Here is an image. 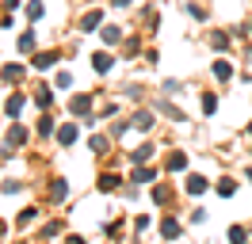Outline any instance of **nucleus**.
Listing matches in <instances>:
<instances>
[{
	"instance_id": "473e14b6",
	"label": "nucleus",
	"mask_w": 252,
	"mask_h": 244,
	"mask_svg": "<svg viewBox=\"0 0 252 244\" xmlns=\"http://www.w3.org/2000/svg\"><path fill=\"white\" fill-rule=\"evenodd\" d=\"M0 187H4V195H19V191H23V183H19V180H4Z\"/></svg>"
},
{
	"instance_id": "bb28decb",
	"label": "nucleus",
	"mask_w": 252,
	"mask_h": 244,
	"mask_svg": "<svg viewBox=\"0 0 252 244\" xmlns=\"http://www.w3.org/2000/svg\"><path fill=\"white\" fill-rule=\"evenodd\" d=\"M54 88H65V92H69V88H73V73H65V69H62V73L54 76Z\"/></svg>"
},
{
	"instance_id": "c756f323",
	"label": "nucleus",
	"mask_w": 252,
	"mask_h": 244,
	"mask_svg": "<svg viewBox=\"0 0 252 244\" xmlns=\"http://www.w3.org/2000/svg\"><path fill=\"white\" fill-rule=\"evenodd\" d=\"M50 99H54V95H50V88H46V84H38V92H34V103H38V107H50Z\"/></svg>"
},
{
	"instance_id": "7c9ffc66",
	"label": "nucleus",
	"mask_w": 252,
	"mask_h": 244,
	"mask_svg": "<svg viewBox=\"0 0 252 244\" xmlns=\"http://www.w3.org/2000/svg\"><path fill=\"white\" fill-rule=\"evenodd\" d=\"M130 126H134V119H119L115 126H111V137H123L126 130H130Z\"/></svg>"
},
{
	"instance_id": "1a4fd4ad",
	"label": "nucleus",
	"mask_w": 252,
	"mask_h": 244,
	"mask_svg": "<svg viewBox=\"0 0 252 244\" xmlns=\"http://www.w3.org/2000/svg\"><path fill=\"white\" fill-rule=\"evenodd\" d=\"M164 168H168V172H184V168H188V156H184V149L168 152V160H164Z\"/></svg>"
},
{
	"instance_id": "a878e982",
	"label": "nucleus",
	"mask_w": 252,
	"mask_h": 244,
	"mask_svg": "<svg viewBox=\"0 0 252 244\" xmlns=\"http://www.w3.org/2000/svg\"><path fill=\"white\" fill-rule=\"evenodd\" d=\"M214 111H218V95L206 92V95H203V115H214Z\"/></svg>"
},
{
	"instance_id": "412c9836",
	"label": "nucleus",
	"mask_w": 252,
	"mask_h": 244,
	"mask_svg": "<svg viewBox=\"0 0 252 244\" xmlns=\"http://www.w3.org/2000/svg\"><path fill=\"white\" fill-rule=\"evenodd\" d=\"M168 198H172V191H168L164 183H157V187H153V202H157V206H168Z\"/></svg>"
},
{
	"instance_id": "ddd939ff",
	"label": "nucleus",
	"mask_w": 252,
	"mask_h": 244,
	"mask_svg": "<svg viewBox=\"0 0 252 244\" xmlns=\"http://www.w3.org/2000/svg\"><path fill=\"white\" fill-rule=\"evenodd\" d=\"M160 237H164V241H176V237H180V221H176V217H164V221H160Z\"/></svg>"
},
{
	"instance_id": "f8f14e48",
	"label": "nucleus",
	"mask_w": 252,
	"mask_h": 244,
	"mask_svg": "<svg viewBox=\"0 0 252 244\" xmlns=\"http://www.w3.org/2000/svg\"><path fill=\"white\" fill-rule=\"evenodd\" d=\"M77 126H73V122H65V126H58V141H62V145H73V141H77Z\"/></svg>"
},
{
	"instance_id": "0eeeda50",
	"label": "nucleus",
	"mask_w": 252,
	"mask_h": 244,
	"mask_svg": "<svg viewBox=\"0 0 252 244\" xmlns=\"http://www.w3.org/2000/svg\"><path fill=\"white\" fill-rule=\"evenodd\" d=\"M99 34H103V42H107V46L123 42V30H119V23H103V27H99Z\"/></svg>"
},
{
	"instance_id": "ea45409f",
	"label": "nucleus",
	"mask_w": 252,
	"mask_h": 244,
	"mask_svg": "<svg viewBox=\"0 0 252 244\" xmlns=\"http://www.w3.org/2000/svg\"><path fill=\"white\" fill-rule=\"evenodd\" d=\"M245 180H249V183H252V168H249V176H245Z\"/></svg>"
},
{
	"instance_id": "6ab92c4d",
	"label": "nucleus",
	"mask_w": 252,
	"mask_h": 244,
	"mask_svg": "<svg viewBox=\"0 0 252 244\" xmlns=\"http://www.w3.org/2000/svg\"><path fill=\"white\" fill-rule=\"evenodd\" d=\"M134 126H138V130H153V111H134Z\"/></svg>"
},
{
	"instance_id": "f3484780",
	"label": "nucleus",
	"mask_w": 252,
	"mask_h": 244,
	"mask_svg": "<svg viewBox=\"0 0 252 244\" xmlns=\"http://www.w3.org/2000/svg\"><path fill=\"white\" fill-rule=\"evenodd\" d=\"M88 149H92L95 156H103V152L111 149V141H107V137H103V134H92V137H88Z\"/></svg>"
},
{
	"instance_id": "2f4dec72",
	"label": "nucleus",
	"mask_w": 252,
	"mask_h": 244,
	"mask_svg": "<svg viewBox=\"0 0 252 244\" xmlns=\"http://www.w3.org/2000/svg\"><path fill=\"white\" fill-rule=\"evenodd\" d=\"M126 99H134V103H142V99H145V88H142V84H130V88H126Z\"/></svg>"
},
{
	"instance_id": "9d476101",
	"label": "nucleus",
	"mask_w": 252,
	"mask_h": 244,
	"mask_svg": "<svg viewBox=\"0 0 252 244\" xmlns=\"http://www.w3.org/2000/svg\"><path fill=\"white\" fill-rule=\"evenodd\" d=\"M130 160H134V164H149V160H153V145H149V141L138 145V149L130 152Z\"/></svg>"
},
{
	"instance_id": "a19ab883",
	"label": "nucleus",
	"mask_w": 252,
	"mask_h": 244,
	"mask_svg": "<svg viewBox=\"0 0 252 244\" xmlns=\"http://www.w3.org/2000/svg\"><path fill=\"white\" fill-rule=\"evenodd\" d=\"M249 134H252V122H249Z\"/></svg>"
},
{
	"instance_id": "4c0bfd02",
	"label": "nucleus",
	"mask_w": 252,
	"mask_h": 244,
	"mask_svg": "<svg viewBox=\"0 0 252 244\" xmlns=\"http://www.w3.org/2000/svg\"><path fill=\"white\" fill-rule=\"evenodd\" d=\"M134 0H111V8H130Z\"/></svg>"
},
{
	"instance_id": "4468645a",
	"label": "nucleus",
	"mask_w": 252,
	"mask_h": 244,
	"mask_svg": "<svg viewBox=\"0 0 252 244\" xmlns=\"http://www.w3.org/2000/svg\"><path fill=\"white\" fill-rule=\"evenodd\" d=\"M34 46H38V34H34V27H31V30H23V34H19V54H31Z\"/></svg>"
},
{
	"instance_id": "72a5a7b5",
	"label": "nucleus",
	"mask_w": 252,
	"mask_h": 244,
	"mask_svg": "<svg viewBox=\"0 0 252 244\" xmlns=\"http://www.w3.org/2000/svg\"><path fill=\"white\" fill-rule=\"evenodd\" d=\"M38 134L46 137V134H58V126H54V119H42L38 122Z\"/></svg>"
},
{
	"instance_id": "20e7f679",
	"label": "nucleus",
	"mask_w": 252,
	"mask_h": 244,
	"mask_svg": "<svg viewBox=\"0 0 252 244\" xmlns=\"http://www.w3.org/2000/svg\"><path fill=\"white\" fill-rule=\"evenodd\" d=\"M69 111H73L77 119H88V115H92V95H73V99H69Z\"/></svg>"
},
{
	"instance_id": "cd10ccee",
	"label": "nucleus",
	"mask_w": 252,
	"mask_h": 244,
	"mask_svg": "<svg viewBox=\"0 0 252 244\" xmlns=\"http://www.w3.org/2000/svg\"><path fill=\"white\" fill-rule=\"evenodd\" d=\"M180 92H184L180 80H164V84H160V95H180Z\"/></svg>"
},
{
	"instance_id": "e433bc0d",
	"label": "nucleus",
	"mask_w": 252,
	"mask_h": 244,
	"mask_svg": "<svg viewBox=\"0 0 252 244\" xmlns=\"http://www.w3.org/2000/svg\"><path fill=\"white\" fill-rule=\"evenodd\" d=\"M58 233H62V225H58V221H50V225L42 229V237H58Z\"/></svg>"
},
{
	"instance_id": "4be33fe9",
	"label": "nucleus",
	"mask_w": 252,
	"mask_h": 244,
	"mask_svg": "<svg viewBox=\"0 0 252 244\" xmlns=\"http://www.w3.org/2000/svg\"><path fill=\"white\" fill-rule=\"evenodd\" d=\"M42 12H46V4H42V0H31V4H27V19H42Z\"/></svg>"
},
{
	"instance_id": "f704fd0d",
	"label": "nucleus",
	"mask_w": 252,
	"mask_h": 244,
	"mask_svg": "<svg viewBox=\"0 0 252 244\" xmlns=\"http://www.w3.org/2000/svg\"><path fill=\"white\" fill-rule=\"evenodd\" d=\"M184 12H188L191 19H206V12H203V8H199V4H184Z\"/></svg>"
},
{
	"instance_id": "9b49d317",
	"label": "nucleus",
	"mask_w": 252,
	"mask_h": 244,
	"mask_svg": "<svg viewBox=\"0 0 252 244\" xmlns=\"http://www.w3.org/2000/svg\"><path fill=\"white\" fill-rule=\"evenodd\" d=\"M0 80H8V84H19V80H23V65H4V69H0Z\"/></svg>"
},
{
	"instance_id": "c85d7f7f",
	"label": "nucleus",
	"mask_w": 252,
	"mask_h": 244,
	"mask_svg": "<svg viewBox=\"0 0 252 244\" xmlns=\"http://www.w3.org/2000/svg\"><path fill=\"white\" fill-rule=\"evenodd\" d=\"M31 221H38V210H34V206H27V210L19 214V229H27Z\"/></svg>"
},
{
	"instance_id": "b1692460",
	"label": "nucleus",
	"mask_w": 252,
	"mask_h": 244,
	"mask_svg": "<svg viewBox=\"0 0 252 244\" xmlns=\"http://www.w3.org/2000/svg\"><path fill=\"white\" fill-rule=\"evenodd\" d=\"M23 103H27L23 95H12V99H8V119H19V111H23Z\"/></svg>"
},
{
	"instance_id": "f03ea898",
	"label": "nucleus",
	"mask_w": 252,
	"mask_h": 244,
	"mask_svg": "<svg viewBox=\"0 0 252 244\" xmlns=\"http://www.w3.org/2000/svg\"><path fill=\"white\" fill-rule=\"evenodd\" d=\"M27 141V130L23 126H8V137H4V149H0V156H12V152L19 149Z\"/></svg>"
},
{
	"instance_id": "a211bd4d",
	"label": "nucleus",
	"mask_w": 252,
	"mask_h": 244,
	"mask_svg": "<svg viewBox=\"0 0 252 244\" xmlns=\"http://www.w3.org/2000/svg\"><path fill=\"white\" fill-rule=\"evenodd\" d=\"M50 198H54V202L69 198V183H65V180H50Z\"/></svg>"
},
{
	"instance_id": "7ed1b4c3",
	"label": "nucleus",
	"mask_w": 252,
	"mask_h": 244,
	"mask_svg": "<svg viewBox=\"0 0 252 244\" xmlns=\"http://www.w3.org/2000/svg\"><path fill=\"white\" fill-rule=\"evenodd\" d=\"M99 27H103V12H99V8L80 15V30H84V34H92V30H99Z\"/></svg>"
},
{
	"instance_id": "58836bf2",
	"label": "nucleus",
	"mask_w": 252,
	"mask_h": 244,
	"mask_svg": "<svg viewBox=\"0 0 252 244\" xmlns=\"http://www.w3.org/2000/svg\"><path fill=\"white\" fill-rule=\"evenodd\" d=\"M245 61H249V65H252V46H249V50H245Z\"/></svg>"
},
{
	"instance_id": "2eb2a0df",
	"label": "nucleus",
	"mask_w": 252,
	"mask_h": 244,
	"mask_svg": "<svg viewBox=\"0 0 252 244\" xmlns=\"http://www.w3.org/2000/svg\"><path fill=\"white\" fill-rule=\"evenodd\" d=\"M119 187H123V180H119V176H115V172H103V176H99V191H119Z\"/></svg>"
},
{
	"instance_id": "5701e85b",
	"label": "nucleus",
	"mask_w": 252,
	"mask_h": 244,
	"mask_svg": "<svg viewBox=\"0 0 252 244\" xmlns=\"http://www.w3.org/2000/svg\"><path fill=\"white\" fill-rule=\"evenodd\" d=\"M210 46H214V50H225V46H229V34H225V30H210Z\"/></svg>"
},
{
	"instance_id": "39448f33",
	"label": "nucleus",
	"mask_w": 252,
	"mask_h": 244,
	"mask_svg": "<svg viewBox=\"0 0 252 244\" xmlns=\"http://www.w3.org/2000/svg\"><path fill=\"white\" fill-rule=\"evenodd\" d=\"M130 180L138 183V187H145V183L157 180V168H149V164H134V176H130Z\"/></svg>"
},
{
	"instance_id": "393cba45",
	"label": "nucleus",
	"mask_w": 252,
	"mask_h": 244,
	"mask_svg": "<svg viewBox=\"0 0 252 244\" xmlns=\"http://www.w3.org/2000/svg\"><path fill=\"white\" fill-rule=\"evenodd\" d=\"M218 195H221V198H233V195H237V183H233V180H218Z\"/></svg>"
},
{
	"instance_id": "37998d69",
	"label": "nucleus",
	"mask_w": 252,
	"mask_h": 244,
	"mask_svg": "<svg viewBox=\"0 0 252 244\" xmlns=\"http://www.w3.org/2000/svg\"><path fill=\"white\" fill-rule=\"evenodd\" d=\"M249 152H252V149H249Z\"/></svg>"
},
{
	"instance_id": "423d86ee",
	"label": "nucleus",
	"mask_w": 252,
	"mask_h": 244,
	"mask_svg": "<svg viewBox=\"0 0 252 244\" xmlns=\"http://www.w3.org/2000/svg\"><path fill=\"white\" fill-rule=\"evenodd\" d=\"M111 65H115V58H111L107 50H99V54H92V69H95V73H111Z\"/></svg>"
},
{
	"instance_id": "6e6552de",
	"label": "nucleus",
	"mask_w": 252,
	"mask_h": 244,
	"mask_svg": "<svg viewBox=\"0 0 252 244\" xmlns=\"http://www.w3.org/2000/svg\"><path fill=\"white\" fill-rule=\"evenodd\" d=\"M210 73H214V80H229V76H233V65H229L225 58H218L214 65H210Z\"/></svg>"
},
{
	"instance_id": "79ce46f5",
	"label": "nucleus",
	"mask_w": 252,
	"mask_h": 244,
	"mask_svg": "<svg viewBox=\"0 0 252 244\" xmlns=\"http://www.w3.org/2000/svg\"><path fill=\"white\" fill-rule=\"evenodd\" d=\"M249 30H252V23H249Z\"/></svg>"
},
{
	"instance_id": "c9c22d12",
	"label": "nucleus",
	"mask_w": 252,
	"mask_h": 244,
	"mask_svg": "<svg viewBox=\"0 0 252 244\" xmlns=\"http://www.w3.org/2000/svg\"><path fill=\"white\" fill-rule=\"evenodd\" d=\"M229 241H233V244L245 241V225H233V229H229Z\"/></svg>"
},
{
	"instance_id": "f257e3e1",
	"label": "nucleus",
	"mask_w": 252,
	"mask_h": 244,
	"mask_svg": "<svg viewBox=\"0 0 252 244\" xmlns=\"http://www.w3.org/2000/svg\"><path fill=\"white\" fill-rule=\"evenodd\" d=\"M153 111H157V115H164V119H172V122H188V115L172 103V95H160L157 103H153Z\"/></svg>"
},
{
	"instance_id": "aec40b11",
	"label": "nucleus",
	"mask_w": 252,
	"mask_h": 244,
	"mask_svg": "<svg viewBox=\"0 0 252 244\" xmlns=\"http://www.w3.org/2000/svg\"><path fill=\"white\" fill-rule=\"evenodd\" d=\"M206 187H210V183H206V176H188V195H203Z\"/></svg>"
},
{
	"instance_id": "dca6fc26",
	"label": "nucleus",
	"mask_w": 252,
	"mask_h": 244,
	"mask_svg": "<svg viewBox=\"0 0 252 244\" xmlns=\"http://www.w3.org/2000/svg\"><path fill=\"white\" fill-rule=\"evenodd\" d=\"M34 69H54V65H58V54H54V50H46V54H34Z\"/></svg>"
}]
</instances>
